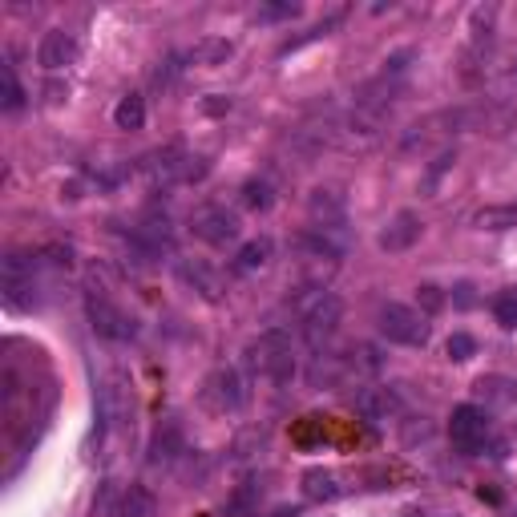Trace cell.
I'll return each instance as SVG.
<instances>
[{"label": "cell", "instance_id": "cell-1", "mask_svg": "<svg viewBox=\"0 0 517 517\" xmlns=\"http://www.w3.org/2000/svg\"><path fill=\"white\" fill-rule=\"evenodd\" d=\"M340 320H344V303L328 287H312V295L299 299V336L312 352L328 348V340L340 332Z\"/></svg>", "mask_w": 517, "mask_h": 517}, {"label": "cell", "instance_id": "cell-2", "mask_svg": "<svg viewBox=\"0 0 517 517\" xmlns=\"http://www.w3.org/2000/svg\"><path fill=\"white\" fill-rule=\"evenodd\" d=\"M247 368L275 380V384H287L295 376V356H291V336L283 328H271L263 332L251 348H247Z\"/></svg>", "mask_w": 517, "mask_h": 517}, {"label": "cell", "instance_id": "cell-3", "mask_svg": "<svg viewBox=\"0 0 517 517\" xmlns=\"http://www.w3.org/2000/svg\"><path fill=\"white\" fill-rule=\"evenodd\" d=\"M85 316H89V328L101 336V340H110V344H126V340H134V316H126L122 307L106 295V291H97V287H89L85 291Z\"/></svg>", "mask_w": 517, "mask_h": 517}, {"label": "cell", "instance_id": "cell-4", "mask_svg": "<svg viewBox=\"0 0 517 517\" xmlns=\"http://www.w3.org/2000/svg\"><path fill=\"white\" fill-rule=\"evenodd\" d=\"M380 336L388 344L425 348L429 344V316H421L417 307H404V303H384L380 307Z\"/></svg>", "mask_w": 517, "mask_h": 517}, {"label": "cell", "instance_id": "cell-5", "mask_svg": "<svg viewBox=\"0 0 517 517\" xmlns=\"http://www.w3.org/2000/svg\"><path fill=\"white\" fill-rule=\"evenodd\" d=\"M190 231L206 247H227V243L239 239L243 227H239V215L235 211H227V206H219V202H206V206H198V211L190 215Z\"/></svg>", "mask_w": 517, "mask_h": 517}, {"label": "cell", "instance_id": "cell-6", "mask_svg": "<svg viewBox=\"0 0 517 517\" xmlns=\"http://www.w3.org/2000/svg\"><path fill=\"white\" fill-rule=\"evenodd\" d=\"M489 437V417L477 408V404H457L453 408V417H449V441L453 449L461 453H477Z\"/></svg>", "mask_w": 517, "mask_h": 517}, {"label": "cell", "instance_id": "cell-7", "mask_svg": "<svg viewBox=\"0 0 517 517\" xmlns=\"http://www.w3.org/2000/svg\"><path fill=\"white\" fill-rule=\"evenodd\" d=\"M33 259L25 255H9L5 259V303L13 312H29L37 303V279H33Z\"/></svg>", "mask_w": 517, "mask_h": 517}, {"label": "cell", "instance_id": "cell-8", "mask_svg": "<svg viewBox=\"0 0 517 517\" xmlns=\"http://www.w3.org/2000/svg\"><path fill=\"white\" fill-rule=\"evenodd\" d=\"M202 404L211 412H239L243 408V380L231 368H219L202 384Z\"/></svg>", "mask_w": 517, "mask_h": 517}, {"label": "cell", "instance_id": "cell-9", "mask_svg": "<svg viewBox=\"0 0 517 517\" xmlns=\"http://www.w3.org/2000/svg\"><path fill=\"white\" fill-rule=\"evenodd\" d=\"M73 61H77V37L69 29H49L37 45V65L53 73V69H65Z\"/></svg>", "mask_w": 517, "mask_h": 517}, {"label": "cell", "instance_id": "cell-10", "mask_svg": "<svg viewBox=\"0 0 517 517\" xmlns=\"http://www.w3.org/2000/svg\"><path fill=\"white\" fill-rule=\"evenodd\" d=\"M421 231H425L421 215L400 211V215H392V219H388V227L380 231V251H388V255H400V251H408L412 243L421 239Z\"/></svg>", "mask_w": 517, "mask_h": 517}, {"label": "cell", "instance_id": "cell-11", "mask_svg": "<svg viewBox=\"0 0 517 517\" xmlns=\"http://www.w3.org/2000/svg\"><path fill=\"white\" fill-rule=\"evenodd\" d=\"M178 279H182L186 287L202 291V299H211V303L223 295V279H219V271H215V267H206V263H198V259H182V263H178Z\"/></svg>", "mask_w": 517, "mask_h": 517}, {"label": "cell", "instance_id": "cell-12", "mask_svg": "<svg viewBox=\"0 0 517 517\" xmlns=\"http://www.w3.org/2000/svg\"><path fill=\"white\" fill-rule=\"evenodd\" d=\"M299 485H303V497L307 501H336L340 493H344V481H340V473L336 469H307L303 477H299Z\"/></svg>", "mask_w": 517, "mask_h": 517}, {"label": "cell", "instance_id": "cell-13", "mask_svg": "<svg viewBox=\"0 0 517 517\" xmlns=\"http://www.w3.org/2000/svg\"><path fill=\"white\" fill-rule=\"evenodd\" d=\"M307 211H312L316 227H344V194L336 190H312V198H307Z\"/></svg>", "mask_w": 517, "mask_h": 517}, {"label": "cell", "instance_id": "cell-14", "mask_svg": "<svg viewBox=\"0 0 517 517\" xmlns=\"http://www.w3.org/2000/svg\"><path fill=\"white\" fill-rule=\"evenodd\" d=\"M271 255H275V243L267 239V235H259V239H247L239 251H235V275H251V271H263L267 263H271Z\"/></svg>", "mask_w": 517, "mask_h": 517}, {"label": "cell", "instance_id": "cell-15", "mask_svg": "<svg viewBox=\"0 0 517 517\" xmlns=\"http://www.w3.org/2000/svg\"><path fill=\"white\" fill-rule=\"evenodd\" d=\"M259 497H263L259 477L239 481V485H235V493L227 497V517H255V513H259Z\"/></svg>", "mask_w": 517, "mask_h": 517}, {"label": "cell", "instance_id": "cell-16", "mask_svg": "<svg viewBox=\"0 0 517 517\" xmlns=\"http://www.w3.org/2000/svg\"><path fill=\"white\" fill-rule=\"evenodd\" d=\"M473 227H477V231H513V227H517V202L481 206V211L473 215Z\"/></svg>", "mask_w": 517, "mask_h": 517}, {"label": "cell", "instance_id": "cell-17", "mask_svg": "<svg viewBox=\"0 0 517 517\" xmlns=\"http://www.w3.org/2000/svg\"><path fill=\"white\" fill-rule=\"evenodd\" d=\"M114 126L118 130H142L146 126V97L142 93H126L114 110Z\"/></svg>", "mask_w": 517, "mask_h": 517}, {"label": "cell", "instance_id": "cell-18", "mask_svg": "<svg viewBox=\"0 0 517 517\" xmlns=\"http://www.w3.org/2000/svg\"><path fill=\"white\" fill-rule=\"evenodd\" d=\"M154 509H158L154 493H150L146 485H130V489L122 493V509H118V517H154Z\"/></svg>", "mask_w": 517, "mask_h": 517}, {"label": "cell", "instance_id": "cell-19", "mask_svg": "<svg viewBox=\"0 0 517 517\" xmlns=\"http://www.w3.org/2000/svg\"><path fill=\"white\" fill-rule=\"evenodd\" d=\"M178 453H182V433H178V425H166V433L158 429L154 449H150V461H154V465H162V461H174Z\"/></svg>", "mask_w": 517, "mask_h": 517}, {"label": "cell", "instance_id": "cell-20", "mask_svg": "<svg viewBox=\"0 0 517 517\" xmlns=\"http://www.w3.org/2000/svg\"><path fill=\"white\" fill-rule=\"evenodd\" d=\"M271 202H275L271 182H263V178L243 182V206H251V211H271Z\"/></svg>", "mask_w": 517, "mask_h": 517}, {"label": "cell", "instance_id": "cell-21", "mask_svg": "<svg viewBox=\"0 0 517 517\" xmlns=\"http://www.w3.org/2000/svg\"><path fill=\"white\" fill-rule=\"evenodd\" d=\"M493 320L501 328H517V287H505L497 299H493Z\"/></svg>", "mask_w": 517, "mask_h": 517}, {"label": "cell", "instance_id": "cell-22", "mask_svg": "<svg viewBox=\"0 0 517 517\" xmlns=\"http://www.w3.org/2000/svg\"><path fill=\"white\" fill-rule=\"evenodd\" d=\"M227 57H231V41H202L190 49V61H198V65H219Z\"/></svg>", "mask_w": 517, "mask_h": 517}, {"label": "cell", "instance_id": "cell-23", "mask_svg": "<svg viewBox=\"0 0 517 517\" xmlns=\"http://www.w3.org/2000/svg\"><path fill=\"white\" fill-rule=\"evenodd\" d=\"M336 25H340V13H336V17H328V21H324V25H316V29H307L303 37H291V41H283V45H279V57H287V53L303 49L307 41H320V37H328V33H332Z\"/></svg>", "mask_w": 517, "mask_h": 517}, {"label": "cell", "instance_id": "cell-24", "mask_svg": "<svg viewBox=\"0 0 517 517\" xmlns=\"http://www.w3.org/2000/svg\"><path fill=\"white\" fill-rule=\"evenodd\" d=\"M0 81H5V110H9V114H17V110L25 106V89L17 85V73H13V65H5V69H0Z\"/></svg>", "mask_w": 517, "mask_h": 517}, {"label": "cell", "instance_id": "cell-25", "mask_svg": "<svg viewBox=\"0 0 517 517\" xmlns=\"http://www.w3.org/2000/svg\"><path fill=\"white\" fill-rule=\"evenodd\" d=\"M445 352H449V360L465 364V360H473V356H477V340H473L469 332H453V336H449V344H445Z\"/></svg>", "mask_w": 517, "mask_h": 517}, {"label": "cell", "instance_id": "cell-26", "mask_svg": "<svg viewBox=\"0 0 517 517\" xmlns=\"http://www.w3.org/2000/svg\"><path fill=\"white\" fill-rule=\"evenodd\" d=\"M417 303H421V316H437L445 307V291L437 283H421L417 287Z\"/></svg>", "mask_w": 517, "mask_h": 517}, {"label": "cell", "instance_id": "cell-27", "mask_svg": "<svg viewBox=\"0 0 517 517\" xmlns=\"http://www.w3.org/2000/svg\"><path fill=\"white\" fill-rule=\"evenodd\" d=\"M453 162H457V150H445V154H441V158H437V162L429 166V174H425L421 190H425V194H433V190H437V182H441V174H445V170H449Z\"/></svg>", "mask_w": 517, "mask_h": 517}, {"label": "cell", "instance_id": "cell-28", "mask_svg": "<svg viewBox=\"0 0 517 517\" xmlns=\"http://www.w3.org/2000/svg\"><path fill=\"white\" fill-rule=\"evenodd\" d=\"M178 73H182V53H170V57H166V61L154 69V85H162V89H166V85H170Z\"/></svg>", "mask_w": 517, "mask_h": 517}, {"label": "cell", "instance_id": "cell-29", "mask_svg": "<svg viewBox=\"0 0 517 517\" xmlns=\"http://www.w3.org/2000/svg\"><path fill=\"white\" fill-rule=\"evenodd\" d=\"M453 303L461 307V312H469V307L477 303V295H473V283H457V287H453Z\"/></svg>", "mask_w": 517, "mask_h": 517}, {"label": "cell", "instance_id": "cell-30", "mask_svg": "<svg viewBox=\"0 0 517 517\" xmlns=\"http://www.w3.org/2000/svg\"><path fill=\"white\" fill-rule=\"evenodd\" d=\"M299 13V5H267V9H259V21H279V17H295Z\"/></svg>", "mask_w": 517, "mask_h": 517}, {"label": "cell", "instance_id": "cell-31", "mask_svg": "<svg viewBox=\"0 0 517 517\" xmlns=\"http://www.w3.org/2000/svg\"><path fill=\"white\" fill-rule=\"evenodd\" d=\"M202 110H206V114H227V110H231V97H219V93H215L211 101H202Z\"/></svg>", "mask_w": 517, "mask_h": 517}, {"label": "cell", "instance_id": "cell-32", "mask_svg": "<svg viewBox=\"0 0 517 517\" xmlns=\"http://www.w3.org/2000/svg\"><path fill=\"white\" fill-rule=\"evenodd\" d=\"M396 517H429V513H425V509H421V505H404V509H400V513H396Z\"/></svg>", "mask_w": 517, "mask_h": 517}, {"label": "cell", "instance_id": "cell-33", "mask_svg": "<svg viewBox=\"0 0 517 517\" xmlns=\"http://www.w3.org/2000/svg\"><path fill=\"white\" fill-rule=\"evenodd\" d=\"M271 517H295V509H287V505H283V509H275Z\"/></svg>", "mask_w": 517, "mask_h": 517}]
</instances>
